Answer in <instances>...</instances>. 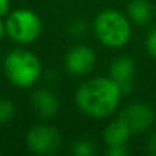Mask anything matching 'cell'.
<instances>
[{
    "mask_svg": "<svg viewBox=\"0 0 156 156\" xmlns=\"http://www.w3.org/2000/svg\"><path fill=\"white\" fill-rule=\"evenodd\" d=\"M124 90L110 76H92L75 90V106L83 115L94 119L112 116L121 104Z\"/></svg>",
    "mask_w": 156,
    "mask_h": 156,
    "instance_id": "cell-1",
    "label": "cell"
},
{
    "mask_svg": "<svg viewBox=\"0 0 156 156\" xmlns=\"http://www.w3.org/2000/svg\"><path fill=\"white\" fill-rule=\"evenodd\" d=\"M3 72L12 86L19 89H31L43 76V64L32 51L16 48L5 55Z\"/></svg>",
    "mask_w": 156,
    "mask_h": 156,
    "instance_id": "cell-2",
    "label": "cell"
},
{
    "mask_svg": "<svg viewBox=\"0 0 156 156\" xmlns=\"http://www.w3.org/2000/svg\"><path fill=\"white\" fill-rule=\"evenodd\" d=\"M132 22L126 16L113 8L103 9L97 14L92 23L94 35L98 43L107 49H121L132 38Z\"/></svg>",
    "mask_w": 156,
    "mask_h": 156,
    "instance_id": "cell-3",
    "label": "cell"
},
{
    "mask_svg": "<svg viewBox=\"0 0 156 156\" xmlns=\"http://www.w3.org/2000/svg\"><path fill=\"white\" fill-rule=\"evenodd\" d=\"M6 35L17 44L26 46L37 41L43 32V22L40 16L29 8L11 9L5 19Z\"/></svg>",
    "mask_w": 156,
    "mask_h": 156,
    "instance_id": "cell-4",
    "label": "cell"
},
{
    "mask_svg": "<svg viewBox=\"0 0 156 156\" xmlns=\"http://www.w3.org/2000/svg\"><path fill=\"white\" fill-rule=\"evenodd\" d=\"M25 142L31 153L51 156L60 151L63 145V138L57 127L49 124H37L28 130Z\"/></svg>",
    "mask_w": 156,
    "mask_h": 156,
    "instance_id": "cell-5",
    "label": "cell"
},
{
    "mask_svg": "<svg viewBox=\"0 0 156 156\" xmlns=\"http://www.w3.org/2000/svg\"><path fill=\"white\" fill-rule=\"evenodd\" d=\"M118 118L124 121L132 136H139L151 130L156 115L150 104L142 101H133L119 110Z\"/></svg>",
    "mask_w": 156,
    "mask_h": 156,
    "instance_id": "cell-6",
    "label": "cell"
},
{
    "mask_svg": "<svg viewBox=\"0 0 156 156\" xmlns=\"http://www.w3.org/2000/svg\"><path fill=\"white\" fill-rule=\"evenodd\" d=\"M97 52L94 48L78 43L67 49L64 54L63 66L67 73L73 76H87L92 73V70L97 66Z\"/></svg>",
    "mask_w": 156,
    "mask_h": 156,
    "instance_id": "cell-7",
    "label": "cell"
},
{
    "mask_svg": "<svg viewBox=\"0 0 156 156\" xmlns=\"http://www.w3.org/2000/svg\"><path fill=\"white\" fill-rule=\"evenodd\" d=\"M136 75V64L133 61L132 57L129 55H121L116 57L109 67V76L113 81H116L121 89L126 92L130 90V87L133 86V80Z\"/></svg>",
    "mask_w": 156,
    "mask_h": 156,
    "instance_id": "cell-8",
    "label": "cell"
},
{
    "mask_svg": "<svg viewBox=\"0 0 156 156\" xmlns=\"http://www.w3.org/2000/svg\"><path fill=\"white\" fill-rule=\"evenodd\" d=\"M32 109L41 119H52L60 110V100L57 94L49 87L37 89L31 97Z\"/></svg>",
    "mask_w": 156,
    "mask_h": 156,
    "instance_id": "cell-9",
    "label": "cell"
},
{
    "mask_svg": "<svg viewBox=\"0 0 156 156\" xmlns=\"http://www.w3.org/2000/svg\"><path fill=\"white\" fill-rule=\"evenodd\" d=\"M126 16L135 26H147L154 17V8L148 0H130L126 8Z\"/></svg>",
    "mask_w": 156,
    "mask_h": 156,
    "instance_id": "cell-10",
    "label": "cell"
},
{
    "mask_svg": "<svg viewBox=\"0 0 156 156\" xmlns=\"http://www.w3.org/2000/svg\"><path fill=\"white\" fill-rule=\"evenodd\" d=\"M130 138L132 133L121 118H115L113 121H110L103 132V142L106 144V147L127 145Z\"/></svg>",
    "mask_w": 156,
    "mask_h": 156,
    "instance_id": "cell-11",
    "label": "cell"
},
{
    "mask_svg": "<svg viewBox=\"0 0 156 156\" xmlns=\"http://www.w3.org/2000/svg\"><path fill=\"white\" fill-rule=\"evenodd\" d=\"M97 151V145L89 138H80L72 144V153L76 156H92Z\"/></svg>",
    "mask_w": 156,
    "mask_h": 156,
    "instance_id": "cell-12",
    "label": "cell"
},
{
    "mask_svg": "<svg viewBox=\"0 0 156 156\" xmlns=\"http://www.w3.org/2000/svg\"><path fill=\"white\" fill-rule=\"evenodd\" d=\"M16 104L8 98H0V126L9 124L16 116Z\"/></svg>",
    "mask_w": 156,
    "mask_h": 156,
    "instance_id": "cell-13",
    "label": "cell"
},
{
    "mask_svg": "<svg viewBox=\"0 0 156 156\" xmlns=\"http://www.w3.org/2000/svg\"><path fill=\"white\" fill-rule=\"evenodd\" d=\"M87 31H89V26H87L86 20H72L69 23V34L75 38L86 37Z\"/></svg>",
    "mask_w": 156,
    "mask_h": 156,
    "instance_id": "cell-14",
    "label": "cell"
},
{
    "mask_svg": "<svg viewBox=\"0 0 156 156\" xmlns=\"http://www.w3.org/2000/svg\"><path fill=\"white\" fill-rule=\"evenodd\" d=\"M145 51L156 61V26L151 28L145 37Z\"/></svg>",
    "mask_w": 156,
    "mask_h": 156,
    "instance_id": "cell-15",
    "label": "cell"
},
{
    "mask_svg": "<svg viewBox=\"0 0 156 156\" xmlns=\"http://www.w3.org/2000/svg\"><path fill=\"white\" fill-rule=\"evenodd\" d=\"M145 153L150 156H156V130H151V133L147 138L145 142Z\"/></svg>",
    "mask_w": 156,
    "mask_h": 156,
    "instance_id": "cell-16",
    "label": "cell"
},
{
    "mask_svg": "<svg viewBox=\"0 0 156 156\" xmlns=\"http://www.w3.org/2000/svg\"><path fill=\"white\" fill-rule=\"evenodd\" d=\"M106 154L109 156H127L129 154V147L127 145H113L106 148Z\"/></svg>",
    "mask_w": 156,
    "mask_h": 156,
    "instance_id": "cell-17",
    "label": "cell"
},
{
    "mask_svg": "<svg viewBox=\"0 0 156 156\" xmlns=\"http://www.w3.org/2000/svg\"><path fill=\"white\" fill-rule=\"evenodd\" d=\"M11 11V0H0V17H6Z\"/></svg>",
    "mask_w": 156,
    "mask_h": 156,
    "instance_id": "cell-18",
    "label": "cell"
},
{
    "mask_svg": "<svg viewBox=\"0 0 156 156\" xmlns=\"http://www.w3.org/2000/svg\"><path fill=\"white\" fill-rule=\"evenodd\" d=\"M5 35H6V31H5V22L2 20V17H0V41L3 40Z\"/></svg>",
    "mask_w": 156,
    "mask_h": 156,
    "instance_id": "cell-19",
    "label": "cell"
},
{
    "mask_svg": "<svg viewBox=\"0 0 156 156\" xmlns=\"http://www.w3.org/2000/svg\"><path fill=\"white\" fill-rule=\"evenodd\" d=\"M0 153H2V150H0Z\"/></svg>",
    "mask_w": 156,
    "mask_h": 156,
    "instance_id": "cell-20",
    "label": "cell"
}]
</instances>
